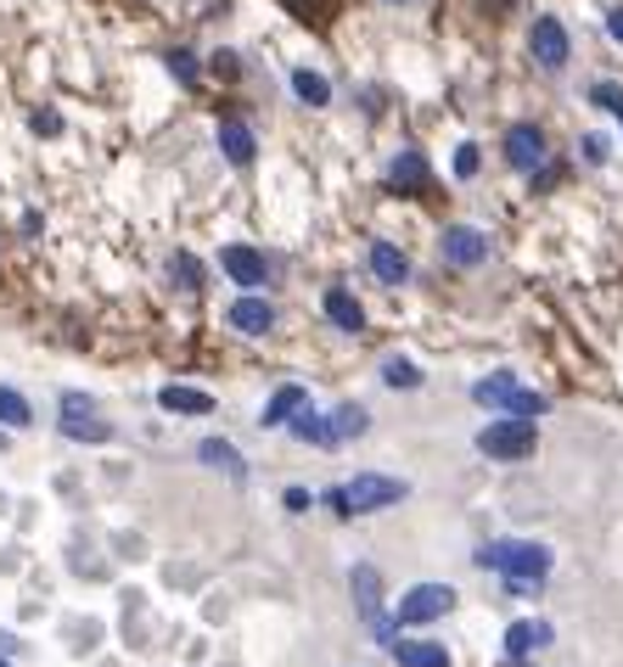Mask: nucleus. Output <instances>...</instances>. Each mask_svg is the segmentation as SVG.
<instances>
[{
	"instance_id": "1",
	"label": "nucleus",
	"mask_w": 623,
	"mask_h": 667,
	"mask_svg": "<svg viewBox=\"0 0 623 667\" xmlns=\"http://www.w3.org/2000/svg\"><path fill=\"white\" fill-rule=\"evenodd\" d=\"M472 561L500 578H545L556 555H550V544H534V539H495V544H478Z\"/></svg>"
},
{
	"instance_id": "2",
	"label": "nucleus",
	"mask_w": 623,
	"mask_h": 667,
	"mask_svg": "<svg viewBox=\"0 0 623 667\" xmlns=\"http://www.w3.org/2000/svg\"><path fill=\"white\" fill-rule=\"evenodd\" d=\"M539 449V426L529 415H500V421H488L478 432V454L488 460H500V465H517V460H529Z\"/></svg>"
},
{
	"instance_id": "3",
	"label": "nucleus",
	"mask_w": 623,
	"mask_h": 667,
	"mask_svg": "<svg viewBox=\"0 0 623 667\" xmlns=\"http://www.w3.org/2000/svg\"><path fill=\"white\" fill-rule=\"evenodd\" d=\"M343 493H348V511L354 516H377L387 505H405L410 483L405 477H382V472H359L354 483H343Z\"/></svg>"
},
{
	"instance_id": "4",
	"label": "nucleus",
	"mask_w": 623,
	"mask_h": 667,
	"mask_svg": "<svg viewBox=\"0 0 623 667\" xmlns=\"http://www.w3.org/2000/svg\"><path fill=\"white\" fill-rule=\"evenodd\" d=\"M444 612H455V589H449V583H416V589L399 594V606H393V628L438 623Z\"/></svg>"
},
{
	"instance_id": "5",
	"label": "nucleus",
	"mask_w": 623,
	"mask_h": 667,
	"mask_svg": "<svg viewBox=\"0 0 623 667\" xmlns=\"http://www.w3.org/2000/svg\"><path fill=\"white\" fill-rule=\"evenodd\" d=\"M529 56H534V68L539 74H562L568 68V56H573V40H568V23L562 17H534L529 28Z\"/></svg>"
},
{
	"instance_id": "6",
	"label": "nucleus",
	"mask_w": 623,
	"mask_h": 667,
	"mask_svg": "<svg viewBox=\"0 0 623 667\" xmlns=\"http://www.w3.org/2000/svg\"><path fill=\"white\" fill-rule=\"evenodd\" d=\"M438 253L449 270H478V264H488V236L478 225H449L438 236Z\"/></svg>"
},
{
	"instance_id": "7",
	"label": "nucleus",
	"mask_w": 623,
	"mask_h": 667,
	"mask_svg": "<svg viewBox=\"0 0 623 667\" xmlns=\"http://www.w3.org/2000/svg\"><path fill=\"white\" fill-rule=\"evenodd\" d=\"M348 583H354V606H359V617L377 623V640H382V645H393V628L382 623V573H377L371 561H359L354 573H348Z\"/></svg>"
},
{
	"instance_id": "8",
	"label": "nucleus",
	"mask_w": 623,
	"mask_h": 667,
	"mask_svg": "<svg viewBox=\"0 0 623 667\" xmlns=\"http://www.w3.org/2000/svg\"><path fill=\"white\" fill-rule=\"evenodd\" d=\"M500 146H506V163H511L517 175H534L539 163L550 157V146H545V129H539V124H511Z\"/></svg>"
},
{
	"instance_id": "9",
	"label": "nucleus",
	"mask_w": 623,
	"mask_h": 667,
	"mask_svg": "<svg viewBox=\"0 0 623 667\" xmlns=\"http://www.w3.org/2000/svg\"><path fill=\"white\" fill-rule=\"evenodd\" d=\"M219 270L231 275L242 292H258L270 281V258L258 253V247H242V242H231V247H219Z\"/></svg>"
},
{
	"instance_id": "10",
	"label": "nucleus",
	"mask_w": 623,
	"mask_h": 667,
	"mask_svg": "<svg viewBox=\"0 0 623 667\" xmlns=\"http://www.w3.org/2000/svg\"><path fill=\"white\" fill-rule=\"evenodd\" d=\"M225 320H231L242 337H270V331H276V304H270V297H258V292H242Z\"/></svg>"
},
{
	"instance_id": "11",
	"label": "nucleus",
	"mask_w": 623,
	"mask_h": 667,
	"mask_svg": "<svg viewBox=\"0 0 623 667\" xmlns=\"http://www.w3.org/2000/svg\"><path fill=\"white\" fill-rule=\"evenodd\" d=\"M387 185L399 191V196H428V185H433L428 157H421L416 146H405L399 157H393V169H387Z\"/></svg>"
},
{
	"instance_id": "12",
	"label": "nucleus",
	"mask_w": 623,
	"mask_h": 667,
	"mask_svg": "<svg viewBox=\"0 0 623 667\" xmlns=\"http://www.w3.org/2000/svg\"><path fill=\"white\" fill-rule=\"evenodd\" d=\"M320 309H326V320H332L338 331H348V337H354V331H366V309H359V297L348 286H332L320 297Z\"/></svg>"
},
{
	"instance_id": "13",
	"label": "nucleus",
	"mask_w": 623,
	"mask_h": 667,
	"mask_svg": "<svg viewBox=\"0 0 623 667\" xmlns=\"http://www.w3.org/2000/svg\"><path fill=\"white\" fill-rule=\"evenodd\" d=\"M219 152H225V163H237V169H247V163L258 157L253 129H247L242 118H225V124H219Z\"/></svg>"
},
{
	"instance_id": "14",
	"label": "nucleus",
	"mask_w": 623,
	"mask_h": 667,
	"mask_svg": "<svg viewBox=\"0 0 623 667\" xmlns=\"http://www.w3.org/2000/svg\"><path fill=\"white\" fill-rule=\"evenodd\" d=\"M157 405L169 410V415H214V393H203V387H180V382H169L157 393Z\"/></svg>"
},
{
	"instance_id": "15",
	"label": "nucleus",
	"mask_w": 623,
	"mask_h": 667,
	"mask_svg": "<svg viewBox=\"0 0 623 667\" xmlns=\"http://www.w3.org/2000/svg\"><path fill=\"white\" fill-rule=\"evenodd\" d=\"M387 656L399 662V667H449V651L438 640H393Z\"/></svg>"
},
{
	"instance_id": "16",
	"label": "nucleus",
	"mask_w": 623,
	"mask_h": 667,
	"mask_svg": "<svg viewBox=\"0 0 623 667\" xmlns=\"http://www.w3.org/2000/svg\"><path fill=\"white\" fill-rule=\"evenodd\" d=\"M371 275L382 286H405L410 281V258L393 247V242H371Z\"/></svg>"
},
{
	"instance_id": "17",
	"label": "nucleus",
	"mask_w": 623,
	"mask_h": 667,
	"mask_svg": "<svg viewBox=\"0 0 623 667\" xmlns=\"http://www.w3.org/2000/svg\"><path fill=\"white\" fill-rule=\"evenodd\" d=\"M304 405H309V393H304L298 382H287V387H276V393H270V405H265V415H258V426H287Z\"/></svg>"
},
{
	"instance_id": "18",
	"label": "nucleus",
	"mask_w": 623,
	"mask_h": 667,
	"mask_svg": "<svg viewBox=\"0 0 623 667\" xmlns=\"http://www.w3.org/2000/svg\"><path fill=\"white\" fill-rule=\"evenodd\" d=\"M550 640H556V628H550V623H539V617H534V623H511V628H506V651H511L517 662H522V656H534V651H539V645H550Z\"/></svg>"
},
{
	"instance_id": "19",
	"label": "nucleus",
	"mask_w": 623,
	"mask_h": 667,
	"mask_svg": "<svg viewBox=\"0 0 623 667\" xmlns=\"http://www.w3.org/2000/svg\"><path fill=\"white\" fill-rule=\"evenodd\" d=\"M196 460H203V465H214V472H225V477H247V465H242V454L231 449V444H225V438H203V444H196Z\"/></svg>"
},
{
	"instance_id": "20",
	"label": "nucleus",
	"mask_w": 623,
	"mask_h": 667,
	"mask_svg": "<svg viewBox=\"0 0 623 667\" xmlns=\"http://www.w3.org/2000/svg\"><path fill=\"white\" fill-rule=\"evenodd\" d=\"M62 438H74V444H113V426L107 421H96L90 410L85 415H68V410H62Z\"/></svg>"
},
{
	"instance_id": "21",
	"label": "nucleus",
	"mask_w": 623,
	"mask_h": 667,
	"mask_svg": "<svg viewBox=\"0 0 623 667\" xmlns=\"http://www.w3.org/2000/svg\"><path fill=\"white\" fill-rule=\"evenodd\" d=\"M326 421H332V444H348V438H366L371 432V410L366 405H338Z\"/></svg>"
},
{
	"instance_id": "22",
	"label": "nucleus",
	"mask_w": 623,
	"mask_h": 667,
	"mask_svg": "<svg viewBox=\"0 0 623 667\" xmlns=\"http://www.w3.org/2000/svg\"><path fill=\"white\" fill-rule=\"evenodd\" d=\"M287 432H292V438H298V444H320V449H332V421H326V415H315L309 405H304L298 415L287 421Z\"/></svg>"
},
{
	"instance_id": "23",
	"label": "nucleus",
	"mask_w": 623,
	"mask_h": 667,
	"mask_svg": "<svg viewBox=\"0 0 623 667\" xmlns=\"http://www.w3.org/2000/svg\"><path fill=\"white\" fill-rule=\"evenodd\" d=\"M292 95H298L304 107H332V85L315 68H292Z\"/></svg>"
},
{
	"instance_id": "24",
	"label": "nucleus",
	"mask_w": 623,
	"mask_h": 667,
	"mask_svg": "<svg viewBox=\"0 0 623 667\" xmlns=\"http://www.w3.org/2000/svg\"><path fill=\"white\" fill-rule=\"evenodd\" d=\"M517 393V376L511 371H495V376H483V382H472V398L483 410H506V398Z\"/></svg>"
},
{
	"instance_id": "25",
	"label": "nucleus",
	"mask_w": 623,
	"mask_h": 667,
	"mask_svg": "<svg viewBox=\"0 0 623 667\" xmlns=\"http://www.w3.org/2000/svg\"><path fill=\"white\" fill-rule=\"evenodd\" d=\"M203 258H191V253H169V281L180 286V292H203Z\"/></svg>"
},
{
	"instance_id": "26",
	"label": "nucleus",
	"mask_w": 623,
	"mask_h": 667,
	"mask_svg": "<svg viewBox=\"0 0 623 667\" xmlns=\"http://www.w3.org/2000/svg\"><path fill=\"white\" fill-rule=\"evenodd\" d=\"M281 7H287L292 17H304V23H315V28H326V23H332V17H338V7H343V0H281Z\"/></svg>"
},
{
	"instance_id": "27",
	"label": "nucleus",
	"mask_w": 623,
	"mask_h": 667,
	"mask_svg": "<svg viewBox=\"0 0 623 667\" xmlns=\"http://www.w3.org/2000/svg\"><path fill=\"white\" fill-rule=\"evenodd\" d=\"M382 382H387L393 393H416V387H421V371H416L410 359L393 354V359H382Z\"/></svg>"
},
{
	"instance_id": "28",
	"label": "nucleus",
	"mask_w": 623,
	"mask_h": 667,
	"mask_svg": "<svg viewBox=\"0 0 623 667\" xmlns=\"http://www.w3.org/2000/svg\"><path fill=\"white\" fill-rule=\"evenodd\" d=\"M28 421H35V410H28V398L17 393V387H0V426H28Z\"/></svg>"
},
{
	"instance_id": "29",
	"label": "nucleus",
	"mask_w": 623,
	"mask_h": 667,
	"mask_svg": "<svg viewBox=\"0 0 623 667\" xmlns=\"http://www.w3.org/2000/svg\"><path fill=\"white\" fill-rule=\"evenodd\" d=\"M500 415H529V421H534V415H545V393H529V387H517V393L506 398V410H500Z\"/></svg>"
},
{
	"instance_id": "30",
	"label": "nucleus",
	"mask_w": 623,
	"mask_h": 667,
	"mask_svg": "<svg viewBox=\"0 0 623 667\" xmlns=\"http://www.w3.org/2000/svg\"><path fill=\"white\" fill-rule=\"evenodd\" d=\"M449 169H455V180H472V175L483 169V152H478V141H461V146H455V163H449Z\"/></svg>"
},
{
	"instance_id": "31",
	"label": "nucleus",
	"mask_w": 623,
	"mask_h": 667,
	"mask_svg": "<svg viewBox=\"0 0 623 667\" xmlns=\"http://www.w3.org/2000/svg\"><path fill=\"white\" fill-rule=\"evenodd\" d=\"M589 102L607 107V113L623 124V85H607V79H601V85H589Z\"/></svg>"
},
{
	"instance_id": "32",
	"label": "nucleus",
	"mask_w": 623,
	"mask_h": 667,
	"mask_svg": "<svg viewBox=\"0 0 623 667\" xmlns=\"http://www.w3.org/2000/svg\"><path fill=\"white\" fill-rule=\"evenodd\" d=\"M169 74H175L180 85H196V79H203V68H196L191 51H169Z\"/></svg>"
},
{
	"instance_id": "33",
	"label": "nucleus",
	"mask_w": 623,
	"mask_h": 667,
	"mask_svg": "<svg viewBox=\"0 0 623 667\" xmlns=\"http://www.w3.org/2000/svg\"><path fill=\"white\" fill-rule=\"evenodd\" d=\"M578 152H584L589 169H601V163L612 157V141H607V136H584V141H578Z\"/></svg>"
},
{
	"instance_id": "34",
	"label": "nucleus",
	"mask_w": 623,
	"mask_h": 667,
	"mask_svg": "<svg viewBox=\"0 0 623 667\" xmlns=\"http://www.w3.org/2000/svg\"><path fill=\"white\" fill-rule=\"evenodd\" d=\"M214 74H219V79H237V74H242V56H237V51H214Z\"/></svg>"
},
{
	"instance_id": "35",
	"label": "nucleus",
	"mask_w": 623,
	"mask_h": 667,
	"mask_svg": "<svg viewBox=\"0 0 623 667\" xmlns=\"http://www.w3.org/2000/svg\"><path fill=\"white\" fill-rule=\"evenodd\" d=\"M281 505H287V511H292V516H304V511H309V505H315V499H309V493H304V488H287V493H281Z\"/></svg>"
},
{
	"instance_id": "36",
	"label": "nucleus",
	"mask_w": 623,
	"mask_h": 667,
	"mask_svg": "<svg viewBox=\"0 0 623 667\" xmlns=\"http://www.w3.org/2000/svg\"><path fill=\"white\" fill-rule=\"evenodd\" d=\"M326 505H332V516H343V522L354 516V511H348V493H343V488H326Z\"/></svg>"
},
{
	"instance_id": "37",
	"label": "nucleus",
	"mask_w": 623,
	"mask_h": 667,
	"mask_svg": "<svg viewBox=\"0 0 623 667\" xmlns=\"http://www.w3.org/2000/svg\"><path fill=\"white\" fill-rule=\"evenodd\" d=\"M478 12H488V17H506V12H517V0H478Z\"/></svg>"
},
{
	"instance_id": "38",
	"label": "nucleus",
	"mask_w": 623,
	"mask_h": 667,
	"mask_svg": "<svg viewBox=\"0 0 623 667\" xmlns=\"http://www.w3.org/2000/svg\"><path fill=\"white\" fill-rule=\"evenodd\" d=\"M56 129H62L56 113H35V136H56Z\"/></svg>"
},
{
	"instance_id": "39",
	"label": "nucleus",
	"mask_w": 623,
	"mask_h": 667,
	"mask_svg": "<svg viewBox=\"0 0 623 667\" xmlns=\"http://www.w3.org/2000/svg\"><path fill=\"white\" fill-rule=\"evenodd\" d=\"M607 35H612V46H623V7L607 12Z\"/></svg>"
},
{
	"instance_id": "40",
	"label": "nucleus",
	"mask_w": 623,
	"mask_h": 667,
	"mask_svg": "<svg viewBox=\"0 0 623 667\" xmlns=\"http://www.w3.org/2000/svg\"><path fill=\"white\" fill-rule=\"evenodd\" d=\"M12 645H17V640H12V633H0V651H12Z\"/></svg>"
},
{
	"instance_id": "41",
	"label": "nucleus",
	"mask_w": 623,
	"mask_h": 667,
	"mask_svg": "<svg viewBox=\"0 0 623 667\" xmlns=\"http://www.w3.org/2000/svg\"><path fill=\"white\" fill-rule=\"evenodd\" d=\"M0 449H7V432H0Z\"/></svg>"
},
{
	"instance_id": "42",
	"label": "nucleus",
	"mask_w": 623,
	"mask_h": 667,
	"mask_svg": "<svg viewBox=\"0 0 623 667\" xmlns=\"http://www.w3.org/2000/svg\"><path fill=\"white\" fill-rule=\"evenodd\" d=\"M387 7H405V0H387Z\"/></svg>"
},
{
	"instance_id": "43",
	"label": "nucleus",
	"mask_w": 623,
	"mask_h": 667,
	"mask_svg": "<svg viewBox=\"0 0 623 667\" xmlns=\"http://www.w3.org/2000/svg\"><path fill=\"white\" fill-rule=\"evenodd\" d=\"M0 667H12V662H0Z\"/></svg>"
}]
</instances>
